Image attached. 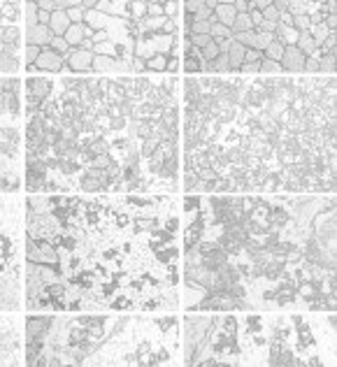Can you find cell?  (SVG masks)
<instances>
[{"label": "cell", "instance_id": "cell-1", "mask_svg": "<svg viewBox=\"0 0 337 367\" xmlns=\"http://www.w3.org/2000/svg\"><path fill=\"white\" fill-rule=\"evenodd\" d=\"M26 219V216H23ZM21 203L10 195H0V312H17L21 307L19 297V221Z\"/></svg>", "mask_w": 337, "mask_h": 367}, {"label": "cell", "instance_id": "cell-2", "mask_svg": "<svg viewBox=\"0 0 337 367\" xmlns=\"http://www.w3.org/2000/svg\"><path fill=\"white\" fill-rule=\"evenodd\" d=\"M212 325V316H186L184 318V335H186V356L184 362H188L191 353L195 351V346L205 340V335Z\"/></svg>", "mask_w": 337, "mask_h": 367}, {"label": "cell", "instance_id": "cell-3", "mask_svg": "<svg viewBox=\"0 0 337 367\" xmlns=\"http://www.w3.org/2000/svg\"><path fill=\"white\" fill-rule=\"evenodd\" d=\"M14 321L7 316H0V365H19V358H12L10 353L19 351L17 337L12 330Z\"/></svg>", "mask_w": 337, "mask_h": 367}, {"label": "cell", "instance_id": "cell-4", "mask_svg": "<svg viewBox=\"0 0 337 367\" xmlns=\"http://www.w3.org/2000/svg\"><path fill=\"white\" fill-rule=\"evenodd\" d=\"M65 65L70 72H89L93 65V51H84V49H70L65 56Z\"/></svg>", "mask_w": 337, "mask_h": 367}, {"label": "cell", "instance_id": "cell-5", "mask_svg": "<svg viewBox=\"0 0 337 367\" xmlns=\"http://www.w3.org/2000/svg\"><path fill=\"white\" fill-rule=\"evenodd\" d=\"M305 58H307V56H305L298 47H284V56H282V60H279V65H282L284 72L300 75L305 68Z\"/></svg>", "mask_w": 337, "mask_h": 367}, {"label": "cell", "instance_id": "cell-6", "mask_svg": "<svg viewBox=\"0 0 337 367\" xmlns=\"http://www.w3.org/2000/svg\"><path fill=\"white\" fill-rule=\"evenodd\" d=\"M63 65H65L63 56H58L56 51H51L49 47H42V54H40L38 63H35V68H38V70H45V72H61Z\"/></svg>", "mask_w": 337, "mask_h": 367}, {"label": "cell", "instance_id": "cell-7", "mask_svg": "<svg viewBox=\"0 0 337 367\" xmlns=\"http://www.w3.org/2000/svg\"><path fill=\"white\" fill-rule=\"evenodd\" d=\"M91 70H95V72H130V63H123V60H119V58H110V56H93Z\"/></svg>", "mask_w": 337, "mask_h": 367}, {"label": "cell", "instance_id": "cell-8", "mask_svg": "<svg viewBox=\"0 0 337 367\" xmlns=\"http://www.w3.org/2000/svg\"><path fill=\"white\" fill-rule=\"evenodd\" d=\"M54 316H28L26 318V337H47Z\"/></svg>", "mask_w": 337, "mask_h": 367}, {"label": "cell", "instance_id": "cell-9", "mask_svg": "<svg viewBox=\"0 0 337 367\" xmlns=\"http://www.w3.org/2000/svg\"><path fill=\"white\" fill-rule=\"evenodd\" d=\"M54 40V33L49 30V26H35V28H26V44L33 47H49V42Z\"/></svg>", "mask_w": 337, "mask_h": 367}, {"label": "cell", "instance_id": "cell-10", "mask_svg": "<svg viewBox=\"0 0 337 367\" xmlns=\"http://www.w3.org/2000/svg\"><path fill=\"white\" fill-rule=\"evenodd\" d=\"M228 260H230V256L219 247L212 249L210 253H203V256H200V265H203L205 270H210V272H216V270L221 268L223 263H228Z\"/></svg>", "mask_w": 337, "mask_h": 367}, {"label": "cell", "instance_id": "cell-11", "mask_svg": "<svg viewBox=\"0 0 337 367\" xmlns=\"http://www.w3.org/2000/svg\"><path fill=\"white\" fill-rule=\"evenodd\" d=\"M214 17H216V23H221V26H226V28H232L238 12L232 7V3H221V0H219V7L214 10Z\"/></svg>", "mask_w": 337, "mask_h": 367}, {"label": "cell", "instance_id": "cell-12", "mask_svg": "<svg viewBox=\"0 0 337 367\" xmlns=\"http://www.w3.org/2000/svg\"><path fill=\"white\" fill-rule=\"evenodd\" d=\"M70 28V19H68V14L63 10L54 12L49 19V30L54 33V38H63L65 35V30Z\"/></svg>", "mask_w": 337, "mask_h": 367}, {"label": "cell", "instance_id": "cell-13", "mask_svg": "<svg viewBox=\"0 0 337 367\" xmlns=\"http://www.w3.org/2000/svg\"><path fill=\"white\" fill-rule=\"evenodd\" d=\"M298 38H300V33L295 30V28H291V26H282V23H277L275 40H277L279 44H284V47H295Z\"/></svg>", "mask_w": 337, "mask_h": 367}, {"label": "cell", "instance_id": "cell-14", "mask_svg": "<svg viewBox=\"0 0 337 367\" xmlns=\"http://www.w3.org/2000/svg\"><path fill=\"white\" fill-rule=\"evenodd\" d=\"M263 105H265V100H263V93H260L258 86H249L247 91H244L242 107H249V110H263Z\"/></svg>", "mask_w": 337, "mask_h": 367}, {"label": "cell", "instance_id": "cell-15", "mask_svg": "<svg viewBox=\"0 0 337 367\" xmlns=\"http://www.w3.org/2000/svg\"><path fill=\"white\" fill-rule=\"evenodd\" d=\"M184 88H186V91H184V98H186L188 107H193V105L200 100V95L205 93L203 86H200V82H198L195 77H186V82H184Z\"/></svg>", "mask_w": 337, "mask_h": 367}, {"label": "cell", "instance_id": "cell-16", "mask_svg": "<svg viewBox=\"0 0 337 367\" xmlns=\"http://www.w3.org/2000/svg\"><path fill=\"white\" fill-rule=\"evenodd\" d=\"M84 28H86V23H70V28L65 30V42L70 44V49H77L79 44L84 42Z\"/></svg>", "mask_w": 337, "mask_h": 367}, {"label": "cell", "instance_id": "cell-17", "mask_svg": "<svg viewBox=\"0 0 337 367\" xmlns=\"http://www.w3.org/2000/svg\"><path fill=\"white\" fill-rule=\"evenodd\" d=\"M244 47L238 42H232V47L228 49V63H230V72H240V68H242L244 63Z\"/></svg>", "mask_w": 337, "mask_h": 367}, {"label": "cell", "instance_id": "cell-18", "mask_svg": "<svg viewBox=\"0 0 337 367\" xmlns=\"http://www.w3.org/2000/svg\"><path fill=\"white\" fill-rule=\"evenodd\" d=\"M47 186V177H40L35 175V172H28L26 170V191L30 193V195H35V193H42Z\"/></svg>", "mask_w": 337, "mask_h": 367}, {"label": "cell", "instance_id": "cell-19", "mask_svg": "<svg viewBox=\"0 0 337 367\" xmlns=\"http://www.w3.org/2000/svg\"><path fill=\"white\" fill-rule=\"evenodd\" d=\"M295 47H298L300 51H302L305 56H314L316 54V42H314V38H312L310 33H300V38H298V42H295Z\"/></svg>", "mask_w": 337, "mask_h": 367}, {"label": "cell", "instance_id": "cell-20", "mask_svg": "<svg viewBox=\"0 0 337 367\" xmlns=\"http://www.w3.org/2000/svg\"><path fill=\"white\" fill-rule=\"evenodd\" d=\"M282 56H284V44H279L277 40H272L265 49H263V58L275 60V63H279V60H282Z\"/></svg>", "mask_w": 337, "mask_h": 367}, {"label": "cell", "instance_id": "cell-21", "mask_svg": "<svg viewBox=\"0 0 337 367\" xmlns=\"http://www.w3.org/2000/svg\"><path fill=\"white\" fill-rule=\"evenodd\" d=\"M158 144H160V137L154 132V135H151V137H147V140H144V144L140 147V156H142V158H151V156L156 154V149H158Z\"/></svg>", "mask_w": 337, "mask_h": 367}, {"label": "cell", "instance_id": "cell-22", "mask_svg": "<svg viewBox=\"0 0 337 367\" xmlns=\"http://www.w3.org/2000/svg\"><path fill=\"white\" fill-rule=\"evenodd\" d=\"M232 35H238V33H247V30H254V26H251V19H249V14L244 12V14H238L235 17V23H232Z\"/></svg>", "mask_w": 337, "mask_h": 367}, {"label": "cell", "instance_id": "cell-23", "mask_svg": "<svg viewBox=\"0 0 337 367\" xmlns=\"http://www.w3.org/2000/svg\"><path fill=\"white\" fill-rule=\"evenodd\" d=\"M19 38H21V33H19L17 26H12V23H5V26H3V38H0L3 44H17Z\"/></svg>", "mask_w": 337, "mask_h": 367}, {"label": "cell", "instance_id": "cell-24", "mask_svg": "<svg viewBox=\"0 0 337 367\" xmlns=\"http://www.w3.org/2000/svg\"><path fill=\"white\" fill-rule=\"evenodd\" d=\"M337 70V56H321L319 58V72H323L326 77H332V72Z\"/></svg>", "mask_w": 337, "mask_h": 367}, {"label": "cell", "instance_id": "cell-25", "mask_svg": "<svg viewBox=\"0 0 337 367\" xmlns=\"http://www.w3.org/2000/svg\"><path fill=\"white\" fill-rule=\"evenodd\" d=\"M21 7L23 5H19V3H5V5H3V10H0V17L7 19V21H17Z\"/></svg>", "mask_w": 337, "mask_h": 367}, {"label": "cell", "instance_id": "cell-26", "mask_svg": "<svg viewBox=\"0 0 337 367\" xmlns=\"http://www.w3.org/2000/svg\"><path fill=\"white\" fill-rule=\"evenodd\" d=\"M147 63V72H165V65H167V56L158 54V56H151L149 60H144Z\"/></svg>", "mask_w": 337, "mask_h": 367}, {"label": "cell", "instance_id": "cell-27", "mask_svg": "<svg viewBox=\"0 0 337 367\" xmlns=\"http://www.w3.org/2000/svg\"><path fill=\"white\" fill-rule=\"evenodd\" d=\"M307 33L314 38L316 47H321V44H323V40L328 38V33H330V30H328L326 23H316V26H310V30H307Z\"/></svg>", "mask_w": 337, "mask_h": 367}, {"label": "cell", "instance_id": "cell-28", "mask_svg": "<svg viewBox=\"0 0 337 367\" xmlns=\"http://www.w3.org/2000/svg\"><path fill=\"white\" fill-rule=\"evenodd\" d=\"M26 28H35L38 26V3H26Z\"/></svg>", "mask_w": 337, "mask_h": 367}, {"label": "cell", "instance_id": "cell-29", "mask_svg": "<svg viewBox=\"0 0 337 367\" xmlns=\"http://www.w3.org/2000/svg\"><path fill=\"white\" fill-rule=\"evenodd\" d=\"M42 54V47H33V44H26V49H23V60H26V65H35Z\"/></svg>", "mask_w": 337, "mask_h": 367}, {"label": "cell", "instance_id": "cell-30", "mask_svg": "<svg viewBox=\"0 0 337 367\" xmlns=\"http://www.w3.org/2000/svg\"><path fill=\"white\" fill-rule=\"evenodd\" d=\"M49 49H51V51H56L58 56H63V60H65L68 51H70V44L65 42V38H54V40L49 42Z\"/></svg>", "mask_w": 337, "mask_h": 367}, {"label": "cell", "instance_id": "cell-31", "mask_svg": "<svg viewBox=\"0 0 337 367\" xmlns=\"http://www.w3.org/2000/svg\"><path fill=\"white\" fill-rule=\"evenodd\" d=\"M226 191H232L230 177H216V179L212 181V193H226Z\"/></svg>", "mask_w": 337, "mask_h": 367}, {"label": "cell", "instance_id": "cell-32", "mask_svg": "<svg viewBox=\"0 0 337 367\" xmlns=\"http://www.w3.org/2000/svg\"><path fill=\"white\" fill-rule=\"evenodd\" d=\"M210 38L212 40H223V38H232V30L226 26H221V23H212L210 28Z\"/></svg>", "mask_w": 337, "mask_h": 367}, {"label": "cell", "instance_id": "cell-33", "mask_svg": "<svg viewBox=\"0 0 337 367\" xmlns=\"http://www.w3.org/2000/svg\"><path fill=\"white\" fill-rule=\"evenodd\" d=\"M279 188H282L279 175H277V172H270V175L265 177V181H263V191H279Z\"/></svg>", "mask_w": 337, "mask_h": 367}, {"label": "cell", "instance_id": "cell-34", "mask_svg": "<svg viewBox=\"0 0 337 367\" xmlns=\"http://www.w3.org/2000/svg\"><path fill=\"white\" fill-rule=\"evenodd\" d=\"M310 17H307V14H295V17H293V28H295V30H298V33H307V30H310Z\"/></svg>", "mask_w": 337, "mask_h": 367}, {"label": "cell", "instance_id": "cell-35", "mask_svg": "<svg viewBox=\"0 0 337 367\" xmlns=\"http://www.w3.org/2000/svg\"><path fill=\"white\" fill-rule=\"evenodd\" d=\"M260 72H263V75H272V77H275V75H279V72H284V70H282V65H279V63L263 58V63H260Z\"/></svg>", "mask_w": 337, "mask_h": 367}, {"label": "cell", "instance_id": "cell-36", "mask_svg": "<svg viewBox=\"0 0 337 367\" xmlns=\"http://www.w3.org/2000/svg\"><path fill=\"white\" fill-rule=\"evenodd\" d=\"M0 72H19V60L0 54Z\"/></svg>", "mask_w": 337, "mask_h": 367}, {"label": "cell", "instance_id": "cell-37", "mask_svg": "<svg viewBox=\"0 0 337 367\" xmlns=\"http://www.w3.org/2000/svg\"><path fill=\"white\" fill-rule=\"evenodd\" d=\"M228 158V163L230 165H238L240 163V158H242V149L238 147V144H230V147L226 149V154H223Z\"/></svg>", "mask_w": 337, "mask_h": 367}, {"label": "cell", "instance_id": "cell-38", "mask_svg": "<svg viewBox=\"0 0 337 367\" xmlns=\"http://www.w3.org/2000/svg\"><path fill=\"white\" fill-rule=\"evenodd\" d=\"M198 175H195V170H186V175H184V188H186L188 193H193L195 186H198Z\"/></svg>", "mask_w": 337, "mask_h": 367}, {"label": "cell", "instance_id": "cell-39", "mask_svg": "<svg viewBox=\"0 0 337 367\" xmlns=\"http://www.w3.org/2000/svg\"><path fill=\"white\" fill-rule=\"evenodd\" d=\"M219 54H221V51H219V47H216L214 40H212L207 47H203V60H207V63H212V60H214Z\"/></svg>", "mask_w": 337, "mask_h": 367}, {"label": "cell", "instance_id": "cell-40", "mask_svg": "<svg viewBox=\"0 0 337 367\" xmlns=\"http://www.w3.org/2000/svg\"><path fill=\"white\" fill-rule=\"evenodd\" d=\"M112 163H114V158H112L110 154L93 156V160H91V165H93V168H100V170H107V168H110Z\"/></svg>", "mask_w": 337, "mask_h": 367}, {"label": "cell", "instance_id": "cell-41", "mask_svg": "<svg viewBox=\"0 0 337 367\" xmlns=\"http://www.w3.org/2000/svg\"><path fill=\"white\" fill-rule=\"evenodd\" d=\"M210 28H212L210 21H193V26L188 28V33H193V35H210Z\"/></svg>", "mask_w": 337, "mask_h": 367}, {"label": "cell", "instance_id": "cell-42", "mask_svg": "<svg viewBox=\"0 0 337 367\" xmlns=\"http://www.w3.org/2000/svg\"><path fill=\"white\" fill-rule=\"evenodd\" d=\"M126 121L128 119H123V116H114V119H110V128H107V130L110 132H121L123 128H126Z\"/></svg>", "mask_w": 337, "mask_h": 367}, {"label": "cell", "instance_id": "cell-43", "mask_svg": "<svg viewBox=\"0 0 337 367\" xmlns=\"http://www.w3.org/2000/svg\"><path fill=\"white\" fill-rule=\"evenodd\" d=\"M302 72H307V75H316V72H319V58H312V56H307V58H305Z\"/></svg>", "mask_w": 337, "mask_h": 367}, {"label": "cell", "instance_id": "cell-44", "mask_svg": "<svg viewBox=\"0 0 337 367\" xmlns=\"http://www.w3.org/2000/svg\"><path fill=\"white\" fill-rule=\"evenodd\" d=\"M144 17H165L163 14V5L160 3H147V14Z\"/></svg>", "mask_w": 337, "mask_h": 367}, {"label": "cell", "instance_id": "cell-45", "mask_svg": "<svg viewBox=\"0 0 337 367\" xmlns=\"http://www.w3.org/2000/svg\"><path fill=\"white\" fill-rule=\"evenodd\" d=\"M65 14H68V19H70V23H84V12L79 10V7H70Z\"/></svg>", "mask_w": 337, "mask_h": 367}, {"label": "cell", "instance_id": "cell-46", "mask_svg": "<svg viewBox=\"0 0 337 367\" xmlns=\"http://www.w3.org/2000/svg\"><path fill=\"white\" fill-rule=\"evenodd\" d=\"M182 7L188 12V14H195V12H200L205 7V0H188V3H184Z\"/></svg>", "mask_w": 337, "mask_h": 367}, {"label": "cell", "instance_id": "cell-47", "mask_svg": "<svg viewBox=\"0 0 337 367\" xmlns=\"http://www.w3.org/2000/svg\"><path fill=\"white\" fill-rule=\"evenodd\" d=\"M260 60H263V51H256V49L244 51V63H260Z\"/></svg>", "mask_w": 337, "mask_h": 367}, {"label": "cell", "instance_id": "cell-48", "mask_svg": "<svg viewBox=\"0 0 337 367\" xmlns=\"http://www.w3.org/2000/svg\"><path fill=\"white\" fill-rule=\"evenodd\" d=\"M177 10H179L177 3H163V14H165L167 19H175V21H177Z\"/></svg>", "mask_w": 337, "mask_h": 367}, {"label": "cell", "instance_id": "cell-49", "mask_svg": "<svg viewBox=\"0 0 337 367\" xmlns=\"http://www.w3.org/2000/svg\"><path fill=\"white\" fill-rule=\"evenodd\" d=\"M260 14H263V21H272V23H279V12L275 10V7H267L265 12H260Z\"/></svg>", "mask_w": 337, "mask_h": 367}, {"label": "cell", "instance_id": "cell-50", "mask_svg": "<svg viewBox=\"0 0 337 367\" xmlns=\"http://www.w3.org/2000/svg\"><path fill=\"white\" fill-rule=\"evenodd\" d=\"M260 63H263V60H260ZM260 63H242L240 72H242V75H256V72H260Z\"/></svg>", "mask_w": 337, "mask_h": 367}, {"label": "cell", "instance_id": "cell-51", "mask_svg": "<svg viewBox=\"0 0 337 367\" xmlns=\"http://www.w3.org/2000/svg\"><path fill=\"white\" fill-rule=\"evenodd\" d=\"M130 72H147V63H144L142 58H138V56H133V60H130Z\"/></svg>", "mask_w": 337, "mask_h": 367}, {"label": "cell", "instance_id": "cell-52", "mask_svg": "<svg viewBox=\"0 0 337 367\" xmlns=\"http://www.w3.org/2000/svg\"><path fill=\"white\" fill-rule=\"evenodd\" d=\"M214 42H216V47H219V51H221V54H228V49L232 47V42H235V40H232V38H223V40H214Z\"/></svg>", "mask_w": 337, "mask_h": 367}, {"label": "cell", "instance_id": "cell-53", "mask_svg": "<svg viewBox=\"0 0 337 367\" xmlns=\"http://www.w3.org/2000/svg\"><path fill=\"white\" fill-rule=\"evenodd\" d=\"M186 58L203 60V49H198V47H191V44H188V47H186Z\"/></svg>", "mask_w": 337, "mask_h": 367}, {"label": "cell", "instance_id": "cell-54", "mask_svg": "<svg viewBox=\"0 0 337 367\" xmlns=\"http://www.w3.org/2000/svg\"><path fill=\"white\" fill-rule=\"evenodd\" d=\"M3 56H7V58H17V44H3V51H0Z\"/></svg>", "mask_w": 337, "mask_h": 367}, {"label": "cell", "instance_id": "cell-55", "mask_svg": "<svg viewBox=\"0 0 337 367\" xmlns=\"http://www.w3.org/2000/svg\"><path fill=\"white\" fill-rule=\"evenodd\" d=\"M179 70V58H175V56H167V65H165V72H170V75H175V72Z\"/></svg>", "mask_w": 337, "mask_h": 367}, {"label": "cell", "instance_id": "cell-56", "mask_svg": "<svg viewBox=\"0 0 337 367\" xmlns=\"http://www.w3.org/2000/svg\"><path fill=\"white\" fill-rule=\"evenodd\" d=\"M184 70L186 72H200V63L191 58H184Z\"/></svg>", "mask_w": 337, "mask_h": 367}, {"label": "cell", "instance_id": "cell-57", "mask_svg": "<svg viewBox=\"0 0 337 367\" xmlns=\"http://www.w3.org/2000/svg\"><path fill=\"white\" fill-rule=\"evenodd\" d=\"M49 19H51L49 12L38 10V23H40V26H49Z\"/></svg>", "mask_w": 337, "mask_h": 367}, {"label": "cell", "instance_id": "cell-58", "mask_svg": "<svg viewBox=\"0 0 337 367\" xmlns=\"http://www.w3.org/2000/svg\"><path fill=\"white\" fill-rule=\"evenodd\" d=\"M272 7L277 12H286L288 10V0H272Z\"/></svg>", "mask_w": 337, "mask_h": 367}, {"label": "cell", "instance_id": "cell-59", "mask_svg": "<svg viewBox=\"0 0 337 367\" xmlns=\"http://www.w3.org/2000/svg\"><path fill=\"white\" fill-rule=\"evenodd\" d=\"M184 26H186V33H188V28L193 26V14H188V12L184 14Z\"/></svg>", "mask_w": 337, "mask_h": 367}]
</instances>
